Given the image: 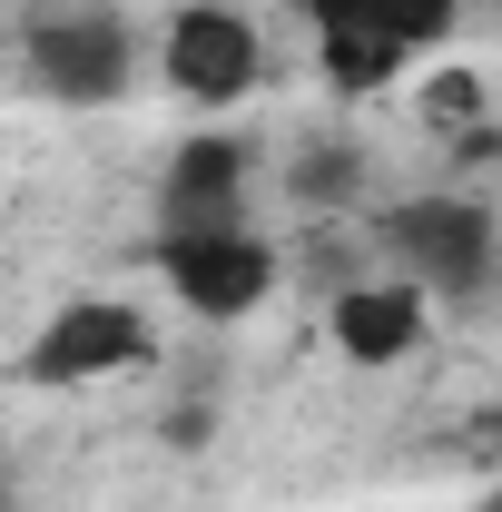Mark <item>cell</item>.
Wrapping results in <instances>:
<instances>
[{"label": "cell", "instance_id": "cell-1", "mask_svg": "<svg viewBox=\"0 0 502 512\" xmlns=\"http://www.w3.org/2000/svg\"><path fill=\"white\" fill-rule=\"evenodd\" d=\"M375 237H384V256L424 286V296H473L483 276H493V217L473 207V197H404V207H384L375 217Z\"/></svg>", "mask_w": 502, "mask_h": 512}, {"label": "cell", "instance_id": "cell-2", "mask_svg": "<svg viewBox=\"0 0 502 512\" xmlns=\"http://www.w3.org/2000/svg\"><path fill=\"white\" fill-rule=\"evenodd\" d=\"M148 355H158V335H148L138 306H119V296H69L60 316L30 335L20 375H30V384H99V375L148 365Z\"/></svg>", "mask_w": 502, "mask_h": 512}, {"label": "cell", "instance_id": "cell-3", "mask_svg": "<svg viewBox=\"0 0 502 512\" xmlns=\"http://www.w3.org/2000/svg\"><path fill=\"white\" fill-rule=\"evenodd\" d=\"M158 266H168L178 306L207 316V325H237V316H256V306L276 296V247L247 237V227H197V237H168Z\"/></svg>", "mask_w": 502, "mask_h": 512}, {"label": "cell", "instance_id": "cell-4", "mask_svg": "<svg viewBox=\"0 0 502 512\" xmlns=\"http://www.w3.org/2000/svg\"><path fill=\"white\" fill-rule=\"evenodd\" d=\"M138 50H128L119 20H99V10H69V20H30V79L60 99V109H99V99H119Z\"/></svg>", "mask_w": 502, "mask_h": 512}, {"label": "cell", "instance_id": "cell-5", "mask_svg": "<svg viewBox=\"0 0 502 512\" xmlns=\"http://www.w3.org/2000/svg\"><path fill=\"white\" fill-rule=\"evenodd\" d=\"M158 69H168V89H178V99H197V109L247 99V89H256V20L217 10V0H197V10H178V20H168Z\"/></svg>", "mask_w": 502, "mask_h": 512}, {"label": "cell", "instance_id": "cell-6", "mask_svg": "<svg viewBox=\"0 0 502 512\" xmlns=\"http://www.w3.org/2000/svg\"><path fill=\"white\" fill-rule=\"evenodd\" d=\"M335 355L345 365H404L424 345V286L414 276H355L335 286Z\"/></svg>", "mask_w": 502, "mask_h": 512}, {"label": "cell", "instance_id": "cell-7", "mask_svg": "<svg viewBox=\"0 0 502 512\" xmlns=\"http://www.w3.org/2000/svg\"><path fill=\"white\" fill-rule=\"evenodd\" d=\"M237 197H247V148L237 138H188L178 168H168V237L237 227Z\"/></svg>", "mask_w": 502, "mask_h": 512}, {"label": "cell", "instance_id": "cell-8", "mask_svg": "<svg viewBox=\"0 0 502 512\" xmlns=\"http://www.w3.org/2000/svg\"><path fill=\"white\" fill-rule=\"evenodd\" d=\"M325 40V79L345 89V99H365V89H384L394 69H404V40H384L375 20H335V30H315Z\"/></svg>", "mask_w": 502, "mask_h": 512}, {"label": "cell", "instance_id": "cell-9", "mask_svg": "<svg viewBox=\"0 0 502 512\" xmlns=\"http://www.w3.org/2000/svg\"><path fill=\"white\" fill-rule=\"evenodd\" d=\"M365 20H375L384 40H404V50H434V40H453L463 0H365Z\"/></svg>", "mask_w": 502, "mask_h": 512}, {"label": "cell", "instance_id": "cell-10", "mask_svg": "<svg viewBox=\"0 0 502 512\" xmlns=\"http://www.w3.org/2000/svg\"><path fill=\"white\" fill-rule=\"evenodd\" d=\"M345 178H355V148H315L306 168H296V197L325 207V197H345Z\"/></svg>", "mask_w": 502, "mask_h": 512}, {"label": "cell", "instance_id": "cell-11", "mask_svg": "<svg viewBox=\"0 0 502 512\" xmlns=\"http://www.w3.org/2000/svg\"><path fill=\"white\" fill-rule=\"evenodd\" d=\"M473 99H483V89H473V79H463V69H453V79H434V109H443V119H463V109H473Z\"/></svg>", "mask_w": 502, "mask_h": 512}, {"label": "cell", "instance_id": "cell-12", "mask_svg": "<svg viewBox=\"0 0 502 512\" xmlns=\"http://www.w3.org/2000/svg\"><path fill=\"white\" fill-rule=\"evenodd\" d=\"M483 512H502V483H493V493H483Z\"/></svg>", "mask_w": 502, "mask_h": 512}]
</instances>
